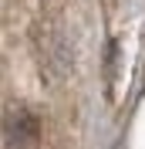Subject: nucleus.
<instances>
[{"label":"nucleus","instance_id":"obj_1","mask_svg":"<svg viewBox=\"0 0 145 149\" xmlns=\"http://www.w3.org/2000/svg\"><path fill=\"white\" fill-rule=\"evenodd\" d=\"M3 136H7V149H24L37 136V119L30 112H24V109L10 112L7 122H3Z\"/></svg>","mask_w":145,"mask_h":149}]
</instances>
